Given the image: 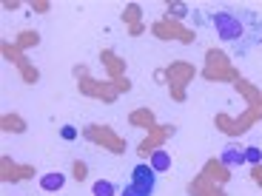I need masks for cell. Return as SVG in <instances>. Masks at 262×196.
<instances>
[{"label": "cell", "instance_id": "obj_1", "mask_svg": "<svg viewBox=\"0 0 262 196\" xmlns=\"http://www.w3.org/2000/svg\"><path fill=\"white\" fill-rule=\"evenodd\" d=\"M211 26L216 29V34L234 46L236 54H248V48L262 37V20L254 12L231 14V12H216L211 14Z\"/></svg>", "mask_w": 262, "mask_h": 196}, {"label": "cell", "instance_id": "obj_7", "mask_svg": "<svg viewBox=\"0 0 262 196\" xmlns=\"http://www.w3.org/2000/svg\"><path fill=\"white\" fill-rule=\"evenodd\" d=\"M245 162L259 165V162H262V151H259V148H245Z\"/></svg>", "mask_w": 262, "mask_h": 196}, {"label": "cell", "instance_id": "obj_5", "mask_svg": "<svg viewBox=\"0 0 262 196\" xmlns=\"http://www.w3.org/2000/svg\"><path fill=\"white\" fill-rule=\"evenodd\" d=\"M151 168L157 170V174H165V170L171 168V157L168 154H165V151H154V154H151Z\"/></svg>", "mask_w": 262, "mask_h": 196}, {"label": "cell", "instance_id": "obj_6", "mask_svg": "<svg viewBox=\"0 0 262 196\" xmlns=\"http://www.w3.org/2000/svg\"><path fill=\"white\" fill-rule=\"evenodd\" d=\"M92 193L94 196H114V185L112 182H94V188H92Z\"/></svg>", "mask_w": 262, "mask_h": 196}, {"label": "cell", "instance_id": "obj_4", "mask_svg": "<svg viewBox=\"0 0 262 196\" xmlns=\"http://www.w3.org/2000/svg\"><path fill=\"white\" fill-rule=\"evenodd\" d=\"M66 185V177L60 174V170H52V174H43L40 177V188L49 190V193H54V190H60Z\"/></svg>", "mask_w": 262, "mask_h": 196}, {"label": "cell", "instance_id": "obj_3", "mask_svg": "<svg viewBox=\"0 0 262 196\" xmlns=\"http://www.w3.org/2000/svg\"><path fill=\"white\" fill-rule=\"evenodd\" d=\"M220 159H223V165H228V168H236V165L245 162V151L236 148V145H228V148L220 154Z\"/></svg>", "mask_w": 262, "mask_h": 196}, {"label": "cell", "instance_id": "obj_2", "mask_svg": "<svg viewBox=\"0 0 262 196\" xmlns=\"http://www.w3.org/2000/svg\"><path fill=\"white\" fill-rule=\"evenodd\" d=\"M131 185H137L143 193H154V188H157V170L151 168V165L140 162L134 165V170H131Z\"/></svg>", "mask_w": 262, "mask_h": 196}, {"label": "cell", "instance_id": "obj_8", "mask_svg": "<svg viewBox=\"0 0 262 196\" xmlns=\"http://www.w3.org/2000/svg\"><path fill=\"white\" fill-rule=\"evenodd\" d=\"M60 137H63L66 142H72V139H77V128H74V125H63V128H60Z\"/></svg>", "mask_w": 262, "mask_h": 196}, {"label": "cell", "instance_id": "obj_9", "mask_svg": "<svg viewBox=\"0 0 262 196\" xmlns=\"http://www.w3.org/2000/svg\"><path fill=\"white\" fill-rule=\"evenodd\" d=\"M120 196H148V193H143V190H140L137 185H125L123 193H120Z\"/></svg>", "mask_w": 262, "mask_h": 196}]
</instances>
